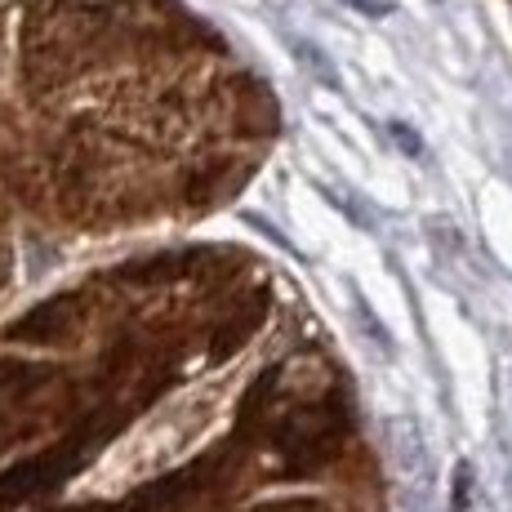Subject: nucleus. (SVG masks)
<instances>
[{
    "mask_svg": "<svg viewBox=\"0 0 512 512\" xmlns=\"http://www.w3.org/2000/svg\"><path fill=\"white\" fill-rule=\"evenodd\" d=\"M383 441H388V455H392V472L397 481L410 490V495H428L432 486V455L423 446V432L410 419H392L383 428Z\"/></svg>",
    "mask_w": 512,
    "mask_h": 512,
    "instance_id": "nucleus-1",
    "label": "nucleus"
}]
</instances>
